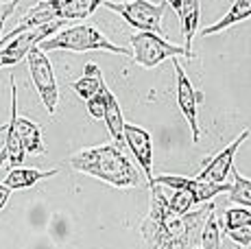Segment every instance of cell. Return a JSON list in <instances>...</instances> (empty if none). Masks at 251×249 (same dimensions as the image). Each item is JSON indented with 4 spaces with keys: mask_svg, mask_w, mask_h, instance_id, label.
<instances>
[{
    "mask_svg": "<svg viewBox=\"0 0 251 249\" xmlns=\"http://www.w3.org/2000/svg\"><path fill=\"white\" fill-rule=\"evenodd\" d=\"M205 212L175 214L168 208V197L160 186L151 188V212L142 225V234L149 249H195L190 247V236L195 232V223Z\"/></svg>",
    "mask_w": 251,
    "mask_h": 249,
    "instance_id": "cell-1",
    "label": "cell"
},
{
    "mask_svg": "<svg viewBox=\"0 0 251 249\" xmlns=\"http://www.w3.org/2000/svg\"><path fill=\"white\" fill-rule=\"evenodd\" d=\"M68 162L75 171L96 177L114 188H133L140 184L138 169L118 145L90 147V149L75 153Z\"/></svg>",
    "mask_w": 251,
    "mask_h": 249,
    "instance_id": "cell-2",
    "label": "cell"
},
{
    "mask_svg": "<svg viewBox=\"0 0 251 249\" xmlns=\"http://www.w3.org/2000/svg\"><path fill=\"white\" fill-rule=\"evenodd\" d=\"M107 0H42L37 7H33L31 11L20 20V25L13 28L7 37H2V44H7L9 40H13L16 35L28 31L35 26H44L50 22H66V20H85L99 7Z\"/></svg>",
    "mask_w": 251,
    "mask_h": 249,
    "instance_id": "cell-3",
    "label": "cell"
},
{
    "mask_svg": "<svg viewBox=\"0 0 251 249\" xmlns=\"http://www.w3.org/2000/svg\"><path fill=\"white\" fill-rule=\"evenodd\" d=\"M40 49L44 52L48 50H70V52L107 50V52H116V55H123V57H133L131 49L116 46L114 42H109V37L105 33H100L99 28L92 25H72L68 28H61L59 33H55L52 37L42 42Z\"/></svg>",
    "mask_w": 251,
    "mask_h": 249,
    "instance_id": "cell-4",
    "label": "cell"
},
{
    "mask_svg": "<svg viewBox=\"0 0 251 249\" xmlns=\"http://www.w3.org/2000/svg\"><path fill=\"white\" fill-rule=\"evenodd\" d=\"M105 9L118 13L129 26L136 31L162 33V18L166 11V2H153V0H107Z\"/></svg>",
    "mask_w": 251,
    "mask_h": 249,
    "instance_id": "cell-5",
    "label": "cell"
},
{
    "mask_svg": "<svg viewBox=\"0 0 251 249\" xmlns=\"http://www.w3.org/2000/svg\"><path fill=\"white\" fill-rule=\"evenodd\" d=\"M131 42V50L138 66L142 68H155L160 66L164 59H173V57H186V59H192L190 52L186 50V46H177L171 44L162 37V33H151V31H142L136 33V35L129 37Z\"/></svg>",
    "mask_w": 251,
    "mask_h": 249,
    "instance_id": "cell-6",
    "label": "cell"
},
{
    "mask_svg": "<svg viewBox=\"0 0 251 249\" xmlns=\"http://www.w3.org/2000/svg\"><path fill=\"white\" fill-rule=\"evenodd\" d=\"M26 61H28V75H31V81L35 85L37 94H40L42 103L48 109V114H55L57 103H59V88H57L55 70H52L50 59H48V55L40 46H35L28 52Z\"/></svg>",
    "mask_w": 251,
    "mask_h": 249,
    "instance_id": "cell-7",
    "label": "cell"
},
{
    "mask_svg": "<svg viewBox=\"0 0 251 249\" xmlns=\"http://www.w3.org/2000/svg\"><path fill=\"white\" fill-rule=\"evenodd\" d=\"M61 25H64V22H50V25H44V26L28 28V31L16 35L13 40H9L7 44H2L0 46V68L16 66V64H20L22 59H26L28 52L35 49V46H40L44 40L52 37L55 33H59Z\"/></svg>",
    "mask_w": 251,
    "mask_h": 249,
    "instance_id": "cell-8",
    "label": "cell"
},
{
    "mask_svg": "<svg viewBox=\"0 0 251 249\" xmlns=\"http://www.w3.org/2000/svg\"><path fill=\"white\" fill-rule=\"evenodd\" d=\"M173 68H175V75H177V103H179L183 118L190 124L192 142H199L201 129H199V118H197V107H199V103L203 100V94L192 88L190 79H188L186 70L181 68V64L177 61V57H173Z\"/></svg>",
    "mask_w": 251,
    "mask_h": 249,
    "instance_id": "cell-9",
    "label": "cell"
},
{
    "mask_svg": "<svg viewBox=\"0 0 251 249\" xmlns=\"http://www.w3.org/2000/svg\"><path fill=\"white\" fill-rule=\"evenodd\" d=\"M125 145L129 147V151L133 153L136 162L140 164V171L144 173L149 181V188H153V140H151V133L147 131L144 127L133 123L125 124Z\"/></svg>",
    "mask_w": 251,
    "mask_h": 249,
    "instance_id": "cell-10",
    "label": "cell"
},
{
    "mask_svg": "<svg viewBox=\"0 0 251 249\" xmlns=\"http://www.w3.org/2000/svg\"><path fill=\"white\" fill-rule=\"evenodd\" d=\"M249 138V129H245L234 142H229L221 153H216L210 162L203 166V171L199 173L197 179L210 181V184H227V175L234 171V155L238 151V147Z\"/></svg>",
    "mask_w": 251,
    "mask_h": 249,
    "instance_id": "cell-11",
    "label": "cell"
},
{
    "mask_svg": "<svg viewBox=\"0 0 251 249\" xmlns=\"http://www.w3.org/2000/svg\"><path fill=\"white\" fill-rule=\"evenodd\" d=\"M11 118L16 123V131L20 136L24 151L31 153V155H42L46 153V147L42 142V129L37 123L28 121L24 116H18V92H16V81L11 76Z\"/></svg>",
    "mask_w": 251,
    "mask_h": 249,
    "instance_id": "cell-12",
    "label": "cell"
},
{
    "mask_svg": "<svg viewBox=\"0 0 251 249\" xmlns=\"http://www.w3.org/2000/svg\"><path fill=\"white\" fill-rule=\"evenodd\" d=\"M59 173V169H50V171H40V169H11L4 177V184L9 186L11 190H26V188H33L37 181L42 179H48V177H55Z\"/></svg>",
    "mask_w": 251,
    "mask_h": 249,
    "instance_id": "cell-13",
    "label": "cell"
},
{
    "mask_svg": "<svg viewBox=\"0 0 251 249\" xmlns=\"http://www.w3.org/2000/svg\"><path fill=\"white\" fill-rule=\"evenodd\" d=\"M247 18H251V0H234V4L227 9V13H225L219 22H214L212 26H205L203 31H201V35L203 37L214 35V33L225 31V28L238 25V22L247 20Z\"/></svg>",
    "mask_w": 251,
    "mask_h": 249,
    "instance_id": "cell-14",
    "label": "cell"
},
{
    "mask_svg": "<svg viewBox=\"0 0 251 249\" xmlns=\"http://www.w3.org/2000/svg\"><path fill=\"white\" fill-rule=\"evenodd\" d=\"M105 97H107V107H105V124L109 129V136L114 138L116 145H123L125 142V118H123V109H120L118 99L114 97L112 90H105Z\"/></svg>",
    "mask_w": 251,
    "mask_h": 249,
    "instance_id": "cell-15",
    "label": "cell"
},
{
    "mask_svg": "<svg viewBox=\"0 0 251 249\" xmlns=\"http://www.w3.org/2000/svg\"><path fill=\"white\" fill-rule=\"evenodd\" d=\"M199 13H201V0H181V33L186 40V50L192 55V37L199 28Z\"/></svg>",
    "mask_w": 251,
    "mask_h": 249,
    "instance_id": "cell-16",
    "label": "cell"
},
{
    "mask_svg": "<svg viewBox=\"0 0 251 249\" xmlns=\"http://www.w3.org/2000/svg\"><path fill=\"white\" fill-rule=\"evenodd\" d=\"M100 83H103V73H100L99 66L90 61V64H85V68H83V76L72 83V90L79 94V99L90 100L94 94H99Z\"/></svg>",
    "mask_w": 251,
    "mask_h": 249,
    "instance_id": "cell-17",
    "label": "cell"
},
{
    "mask_svg": "<svg viewBox=\"0 0 251 249\" xmlns=\"http://www.w3.org/2000/svg\"><path fill=\"white\" fill-rule=\"evenodd\" d=\"M4 151H7V162L11 169H18V166L24 164V157H26V151H24V145L16 131V123L13 118H9L7 124V138H4Z\"/></svg>",
    "mask_w": 251,
    "mask_h": 249,
    "instance_id": "cell-18",
    "label": "cell"
},
{
    "mask_svg": "<svg viewBox=\"0 0 251 249\" xmlns=\"http://www.w3.org/2000/svg\"><path fill=\"white\" fill-rule=\"evenodd\" d=\"M197 203H201V199H199V195L190 188L173 190V195L168 197V208L175 214H188Z\"/></svg>",
    "mask_w": 251,
    "mask_h": 249,
    "instance_id": "cell-19",
    "label": "cell"
},
{
    "mask_svg": "<svg viewBox=\"0 0 251 249\" xmlns=\"http://www.w3.org/2000/svg\"><path fill=\"white\" fill-rule=\"evenodd\" d=\"M231 175H234V184L229 190V201L236 205L251 208V179L243 177L238 171H231Z\"/></svg>",
    "mask_w": 251,
    "mask_h": 249,
    "instance_id": "cell-20",
    "label": "cell"
},
{
    "mask_svg": "<svg viewBox=\"0 0 251 249\" xmlns=\"http://www.w3.org/2000/svg\"><path fill=\"white\" fill-rule=\"evenodd\" d=\"M199 241H201V247L203 249H221V225L214 217V210L207 214Z\"/></svg>",
    "mask_w": 251,
    "mask_h": 249,
    "instance_id": "cell-21",
    "label": "cell"
},
{
    "mask_svg": "<svg viewBox=\"0 0 251 249\" xmlns=\"http://www.w3.org/2000/svg\"><path fill=\"white\" fill-rule=\"evenodd\" d=\"M251 219V210L245 205H236V208H227L225 212V223H223V232H231V229L243 227Z\"/></svg>",
    "mask_w": 251,
    "mask_h": 249,
    "instance_id": "cell-22",
    "label": "cell"
},
{
    "mask_svg": "<svg viewBox=\"0 0 251 249\" xmlns=\"http://www.w3.org/2000/svg\"><path fill=\"white\" fill-rule=\"evenodd\" d=\"M105 90H107V85H105V81H103V83H100L99 94H94L90 100H85V107H88L90 116L96 118V121H105V107H107V97H105Z\"/></svg>",
    "mask_w": 251,
    "mask_h": 249,
    "instance_id": "cell-23",
    "label": "cell"
},
{
    "mask_svg": "<svg viewBox=\"0 0 251 249\" xmlns=\"http://www.w3.org/2000/svg\"><path fill=\"white\" fill-rule=\"evenodd\" d=\"M225 234H227V236H229L234 243H238V245H243V247L251 245V219L243 225V227L231 229V232H225Z\"/></svg>",
    "mask_w": 251,
    "mask_h": 249,
    "instance_id": "cell-24",
    "label": "cell"
},
{
    "mask_svg": "<svg viewBox=\"0 0 251 249\" xmlns=\"http://www.w3.org/2000/svg\"><path fill=\"white\" fill-rule=\"evenodd\" d=\"M18 2H20V0H11V2L2 4V9H0V46H2V28H4V22H7V18L11 16L13 11H16Z\"/></svg>",
    "mask_w": 251,
    "mask_h": 249,
    "instance_id": "cell-25",
    "label": "cell"
},
{
    "mask_svg": "<svg viewBox=\"0 0 251 249\" xmlns=\"http://www.w3.org/2000/svg\"><path fill=\"white\" fill-rule=\"evenodd\" d=\"M9 197H11V188H9L7 184H0V212H2V208L7 205Z\"/></svg>",
    "mask_w": 251,
    "mask_h": 249,
    "instance_id": "cell-26",
    "label": "cell"
},
{
    "mask_svg": "<svg viewBox=\"0 0 251 249\" xmlns=\"http://www.w3.org/2000/svg\"><path fill=\"white\" fill-rule=\"evenodd\" d=\"M166 4H171L173 9H175V13L177 16H181V0H164Z\"/></svg>",
    "mask_w": 251,
    "mask_h": 249,
    "instance_id": "cell-27",
    "label": "cell"
},
{
    "mask_svg": "<svg viewBox=\"0 0 251 249\" xmlns=\"http://www.w3.org/2000/svg\"><path fill=\"white\" fill-rule=\"evenodd\" d=\"M4 162H7V151H4V147H2V151H0V169H2Z\"/></svg>",
    "mask_w": 251,
    "mask_h": 249,
    "instance_id": "cell-28",
    "label": "cell"
},
{
    "mask_svg": "<svg viewBox=\"0 0 251 249\" xmlns=\"http://www.w3.org/2000/svg\"><path fill=\"white\" fill-rule=\"evenodd\" d=\"M0 9H2V0H0Z\"/></svg>",
    "mask_w": 251,
    "mask_h": 249,
    "instance_id": "cell-29",
    "label": "cell"
},
{
    "mask_svg": "<svg viewBox=\"0 0 251 249\" xmlns=\"http://www.w3.org/2000/svg\"><path fill=\"white\" fill-rule=\"evenodd\" d=\"M195 249H203V247H201V245H199V247H195Z\"/></svg>",
    "mask_w": 251,
    "mask_h": 249,
    "instance_id": "cell-30",
    "label": "cell"
}]
</instances>
